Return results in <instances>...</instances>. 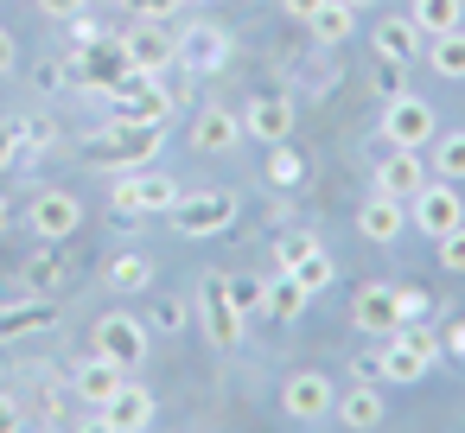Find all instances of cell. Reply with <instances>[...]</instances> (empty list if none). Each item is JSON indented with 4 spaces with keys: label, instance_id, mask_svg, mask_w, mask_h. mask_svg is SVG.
<instances>
[{
    "label": "cell",
    "instance_id": "816d5d0a",
    "mask_svg": "<svg viewBox=\"0 0 465 433\" xmlns=\"http://www.w3.org/2000/svg\"><path fill=\"white\" fill-rule=\"evenodd\" d=\"M192 7H223V0H192Z\"/></svg>",
    "mask_w": 465,
    "mask_h": 433
},
{
    "label": "cell",
    "instance_id": "d6a6232c",
    "mask_svg": "<svg viewBox=\"0 0 465 433\" xmlns=\"http://www.w3.org/2000/svg\"><path fill=\"white\" fill-rule=\"evenodd\" d=\"M223 280H230V300L242 319H268V280H255V274H223Z\"/></svg>",
    "mask_w": 465,
    "mask_h": 433
},
{
    "label": "cell",
    "instance_id": "30bf717a",
    "mask_svg": "<svg viewBox=\"0 0 465 433\" xmlns=\"http://www.w3.org/2000/svg\"><path fill=\"white\" fill-rule=\"evenodd\" d=\"M115 39H122L128 64H134V71H147V77H160L166 64H179V39L166 33V20H128Z\"/></svg>",
    "mask_w": 465,
    "mask_h": 433
},
{
    "label": "cell",
    "instance_id": "d4e9b609",
    "mask_svg": "<svg viewBox=\"0 0 465 433\" xmlns=\"http://www.w3.org/2000/svg\"><path fill=\"white\" fill-rule=\"evenodd\" d=\"M306 33H312V39H319L325 52H338V45H344V39L357 33V14L344 7V0H325V7H319V14L306 20Z\"/></svg>",
    "mask_w": 465,
    "mask_h": 433
},
{
    "label": "cell",
    "instance_id": "8d00e7d4",
    "mask_svg": "<svg viewBox=\"0 0 465 433\" xmlns=\"http://www.w3.org/2000/svg\"><path fill=\"white\" fill-rule=\"evenodd\" d=\"M401 77H408V64H395V58H376V96H382V103H389V96H401V90H408V84H401Z\"/></svg>",
    "mask_w": 465,
    "mask_h": 433
},
{
    "label": "cell",
    "instance_id": "52a82bcc",
    "mask_svg": "<svg viewBox=\"0 0 465 433\" xmlns=\"http://www.w3.org/2000/svg\"><path fill=\"white\" fill-rule=\"evenodd\" d=\"M198 319H204L211 350H236V344H242V331H249V319L236 312V300H230V280H223V274H204V287H198Z\"/></svg>",
    "mask_w": 465,
    "mask_h": 433
},
{
    "label": "cell",
    "instance_id": "7402d4cb",
    "mask_svg": "<svg viewBox=\"0 0 465 433\" xmlns=\"http://www.w3.org/2000/svg\"><path fill=\"white\" fill-rule=\"evenodd\" d=\"M401 230H408V204H401V198H382V192H370V204L357 211V236L389 249Z\"/></svg>",
    "mask_w": 465,
    "mask_h": 433
},
{
    "label": "cell",
    "instance_id": "6da1fadb",
    "mask_svg": "<svg viewBox=\"0 0 465 433\" xmlns=\"http://www.w3.org/2000/svg\"><path fill=\"white\" fill-rule=\"evenodd\" d=\"M160 153H166V128H141V122H115V115H109V128H96L84 141V160H96L109 172L160 166Z\"/></svg>",
    "mask_w": 465,
    "mask_h": 433
},
{
    "label": "cell",
    "instance_id": "7c38bea8",
    "mask_svg": "<svg viewBox=\"0 0 465 433\" xmlns=\"http://www.w3.org/2000/svg\"><path fill=\"white\" fill-rule=\"evenodd\" d=\"M173 39H179V64L198 71V77H211V71L230 64V33H223L217 20H192V26H179Z\"/></svg>",
    "mask_w": 465,
    "mask_h": 433
},
{
    "label": "cell",
    "instance_id": "74e56055",
    "mask_svg": "<svg viewBox=\"0 0 465 433\" xmlns=\"http://www.w3.org/2000/svg\"><path fill=\"white\" fill-rule=\"evenodd\" d=\"M433 249H440V268H452V274H465V223H459V230H446V236H440Z\"/></svg>",
    "mask_w": 465,
    "mask_h": 433
},
{
    "label": "cell",
    "instance_id": "3957f363",
    "mask_svg": "<svg viewBox=\"0 0 465 433\" xmlns=\"http://www.w3.org/2000/svg\"><path fill=\"white\" fill-rule=\"evenodd\" d=\"M166 217H173V230L185 242H211V236H223L236 223V198L230 192H179V204Z\"/></svg>",
    "mask_w": 465,
    "mask_h": 433
},
{
    "label": "cell",
    "instance_id": "8fae6325",
    "mask_svg": "<svg viewBox=\"0 0 465 433\" xmlns=\"http://www.w3.org/2000/svg\"><path fill=\"white\" fill-rule=\"evenodd\" d=\"M77 427H109V433H141V427H153V395L128 376L103 408H90V420H77Z\"/></svg>",
    "mask_w": 465,
    "mask_h": 433
},
{
    "label": "cell",
    "instance_id": "d590c367",
    "mask_svg": "<svg viewBox=\"0 0 465 433\" xmlns=\"http://www.w3.org/2000/svg\"><path fill=\"white\" fill-rule=\"evenodd\" d=\"M401 338H408V344H414V350H420V357H427V363L440 369L446 344H440V331H433V325H420V319H401Z\"/></svg>",
    "mask_w": 465,
    "mask_h": 433
},
{
    "label": "cell",
    "instance_id": "277c9868",
    "mask_svg": "<svg viewBox=\"0 0 465 433\" xmlns=\"http://www.w3.org/2000/svg\"><path fill=\"white\" fill-rule=\"evenodd\" d=\"M26 230H33L39 242H71V236L84 230V198L64 192V185L33 192V198H26Z\"/></svg>",
    "mask_w": 465,
    "mask_h": 433
},
{
    "label": "cell",
    "instance_id": "2e32d148",
    "mask_svg": "<svg viewBox=\"0 0 465 433\" xmlns=\"http://www.w3.org/2000/svg\"><path fill=\"white\" fill-rule=\"evenodd\" d=\"M351 325H357L363 338H389V331L401 325V306H395V287H382V280H370V287H357V293H351Z\"/></svg>",
    "mask_w": 465,
    "mask_h": 433
},
{
    "label": "cell",
    "instance_id": "7bdbcfd3",
    "mask_svg": "<svg viewBox=\"0 0 465 433\" xmlns=\"http://www.w3.org/2000/svg\"><path fill=\"white\" fill-rule=\"evenodd\" d=\"M395 306H401V319H427V293L420 287H395Z\"/></svg>",
    "mask_w": 465,
    "mask_h": 433
},
{
    "label": "cell",
    "instance_id": "1f68e13d",
    "mask_svg": "<svg viewBox=\"0 0 465 433\" xmlns=\"http://www.w3.org/2000/svg\"><path fill=\"white\" fill-rule=\"evenodd\" d=\"M312 249H319L312 230H300V223H281V230H274V268H293V261H306Z\"/></svg>",
    "mask_w": 465,
    "mask_h": 433
},
{
    "label": "cell",
    "instance_id": "681fc988",
    "mask_svg": "<svg viewBox=\"0 0 465 433\" xmlns=\"http://www.w3.org/2000/svg\"><path fill=\"white\" fill-rule=\"evenodd\" d=\"M344 7H351V14H376V7H382V0H344Z\"/></svg>",
    "mask_w": 465,
    "mask_h": 433
},
{
    "label": "cell",
    "instance_id": "ac0fdd59",
    "mask_svg": "<svg viewBox=\"0 0 465 433\" xmlns=\"http://www.w3.org/2000/svg\"><path fill=\"white\" fill-rule=\"evenodd\" d=\"M122 382H128V369H122L115 357H103V350H90V357L71 369V395H77L84 408H103V401L122 389Z\"/></svg>",
    "mask_w": 465,
    "mask_h": 433
},
{
    "label": "cell",
    "instance_id": "7a4b0ae2",
    "mask_svg": "<svg viewBox=\"0 0 465 433\" xmlns=\"http://www.w3.org/2000/svg\"><path fill=\"white\" fill-rule=\"evenodd\" d=\"M109 204H115V223H141V217H166L179 204V185L160 172V166H134V172H115L109 185Z\"/></svg>",
    "mask_w": 465,
    "mask_h": 433
},
{
    "label": "cell",
    "instance_id": "bcb514c9",
    "mask_svg": "<svg viewBox=\"0 0 465 433\" xmlns=\"http://www.w3.org/2000/svg\"><path fill=\"white\" fill-rule=\"evenodd\" d=\"M14 427H26V414H20V401L0 389V433H14Z\"/></svg>",
    "mask_w": 465,
    "mask_h": 433
},
{
    "label": "cell",
    "instance_id": "f6af8a7d",
    "mask_svg": "<svg viewBox=\"0 0 465 433\" xmlns=\"http://www.w3.org/2000/svg\"><path fill=\"white\" fill-rule=\"evenodd\" d=\"M351 376H357V382H382V357H376V350L351 357Z\"/></svg>",
    "mask_w": 465,
    "mask_h": 433
},
{
    "label": "cell",
    "instance_id": "60d3db41",
    "mask_svg": "<svg viewBox=\"0 0 465 433\" xmlns=\"http://www.w3.org/2000/svg\"><path fill=\"white\" fill-rule=\"evenodd\" d=\"M20 160V122H0V172H14Z\"/></svg>",
    "mask_w": 465,
    "mask_h": 433
},
{
    "label": "cell",
    "instance_id": "83f0119b",
    "mask_svg": "<svg viewBox=\"0 0 465 433\" xmlns=\"http://www.w3.org/2000/svg\"><path fill=\"white\" fill-rule=\"evenodd\" d=\"M262 179H268L274 192H300V185H306V160H300L287 141H274L268 160H262Z\"/></svg>",
    "mask_w": 465,
    "mask_h": 433
},
{
    "label": "cell",
    "instance_id": "484cf974",
    "mask_svg": "<svg viewBox=\"0 0 465 433\" xmlns=\"http://www.w3.org/2000/svg\"><path fill=\"white\" fill-rule=\"evenodd\" d=\"M446 84H465V26H452V33H440V39H427V52H420Z\"/></svg>",
    "mask_w": 465,
    "mask_h": 433
},
{
    "label": "cell",
    "instance_id": "ba28073f",
    "mask_svg": "<svg viewBox=\"0 0 465 433\" xmlns=\"http://www.w3.org/2000/svg\"><path fill=\"white\" fill-rule=\"evenodd\" d=\"M440 134V115H433V103H420V96H389L382 103V147H427Z\"/></svg>",
    "mask_w": 465,
    "mask_h": 433
},
{
    "label": "cell",
    "instance_id": "d6986e66",
    "mask_svg": "<svg viewBox=\"0 0 465 433\" xmlns=\"http://www.w3.org/2000/svg\"><path fill=\"white\" fill-rule=\"evenodd\" d=\"M370 52H376V58H395V64H420L427 39H420V26H414L408 14H382L376 33H370Z\"/></svg>",
    "mask_w": 465,
    "mask_h": 433
},
{
    "label": "cell",
    "instance_id": "44dd1931",
    "mask_svg": "<svg viewBox=\"0 0 465 433\" xmlns=\"http://www.w3.org/2000/svg\"><path fill=\"white\" fill-rule=\"evenodd\" d=\"M58 319H52V306L39 300V293H26V300H7L0 306V344H20V338H45Z\"/></svg>",
    "mask_w": 465,
    "mask_h": 433
},
{
    "label": "cell",
    "instance_id": "f546056e",
    "mask_svg": "<svg viewBox=\"0 0 465 433\" xmlns=\"http://www.w3.org/2000/svg\"><path fill=\"white\" fill-rule=\"evenodd\" d=\"M103 280H109L115 293H147V287H153V261H147V255H115V261L103 268Z\"/></svg>",
    "mask_w": 465,
    "mask_h": 433
},
{
    "label": "cell",
    "instance_id": "c3c4849f",
    "mask_svg": "<svg viewBox=\"0 0 465 433\" xmlns=\"http://www.w3.org/2000/svg\"><path fill=\"white\" fill-rule=\"evenodd\" d=\"M440 344H446L452 357H465V319H459V325H452V338H440Z\"/></svg>",
    "mask_w": 465,
    "mask_h": 433
},
{
    "label": "cell",
    "instance_id": "603a6c76",
    "mask_svg": "<svg viewBox=\"0 0 465 433\" xmlns=\"http://www.w3.org/2000/svg\"><path fill=\"white\" fill-rule=\"evenodd\" d=\"M376 357H382V382H420V376L433 369V363H427V357H420V350L401 338V325H395V331L376 344Z\"/></svg>",
    "mask_w": 465,
    "mask_h": 433
},
{
    "label": "cell",
    "instance_id": "9a60e30c",
    "mask_svg": "<svg viewBox=\"0 0 465 433\" xmlns=\"http://www.w3.org/2000/svg\"><path fill=\"white\" fill-rule=\"evenodd\" d=\"M242 134L249 141H262V147H274V141H287L293 134V96H249L242 103Z\"/></svg>",
    "mask_w": 465,
    "mask_h": 433
},
{
    "label": "cell",
    "instance_id": "7dc6e473",
    "mask_svg": "<svg viewBox=\"0 0 465 433\" xmlns=\"http://www.w3.org/2000/svg\"><path fill=\"white\" fill-rule=\"evenodd\" d=\"M325 7V0H281V14H293V20H312Z\"/></svg>",
    "mask_w": 465,
    "mask_h": 433
},
{
    "label": "cell",
    "instance_id": "e0dca14e",
    "mask_svg": "<svg viewBox=\"0 0 465 433\" xmlns=\"http://www.w3.org/2000/svg\"><path fill=\"white\" fill-rule=\"evenodd\" d=\"M420 185H427L420 147H389V153L376 160V192H382V198H401V204H408Z\"/></svg>",
    "mask_w": 465,
    "mask_h": 433
},
{
    "label": "cell",
    "instance_id": "f35d334b",
    "mask_svg": "<svg viewBox=\"0 0 465 433\" xmlns=\"http://www.w3.org/2000/svg\"><path fill=\"white\" fill-rule=\"evenodd\" d=\"M185 7V0H122V14H134V20H173Z\"/></svg>",
    "mask_w": 465,
    "mask_h": 433
},
{
    "label": "cell",
    "instance_id": "b9f144b4",
    "mask_svg": "<svg viewBox=\"0 0 465 433\" xmlns=\"http://www.w3.org/2000/svg\"><path fill=\"white\" fill-rule=\"evenodd\" d=\"M33 77H39V90H64V84H71V64H58V58H45V64H39Z\"/></svg>",
    "mask_w": 465,
    "mask_h": 433
},
{
    "label": "cell",
    "instance_id": "4dcf8cb0",
    "mask_svg": "<svg viewBox=\"0 0 465 433\" xmlns=\"http://www.w3.org/2000/svg\"><path fill=\"white\" fill-rule=\"evenodd\" d=\"M433 147V179H465V128H446V134H433L427 141Z\"/></svg>",
    "mask_w": 465,
    "mask_h": 433
},
{
    "label": "cell",
    "instance_id": "5bb4252c",
    "mask_svg": "<svg viewBox=\"0 0 465 433\" xmlns=\"http://www.w3.org/2000/svg\"><path fill=\"white\" fill-rule=\"evenodd\" d=\"M236 147H242V115H230L223 103H204V109L192 115V153L223 160V153H236Z\"/></svg>",
    "mask_w": 465,
    "mask_h": 433
},
{
    "label": "cell",
    "instance_id": "ee69618b",
    "mask_svg": "<svg viewBox=\"0 0 465 433\" xmlns=\"http://www.w3.org/2000/svg\"><path fill=\"white\" fill-rule=\"evenodd\" d=\"M14 71H20V39L0 26V77H14Z\"/></svg>",
    "mask_w": 465,
    "mask_h": 433
},
{
    "label": "cell",
    "instance_id": "836d02e7",
    "mask_svg": "<svg viewBox=\"0 0 465 433\" xmlns=\"http://www.w3.org/2000/svg\"><path fill=\"white\" fill-rule=\"evenodd\" d=\"M287 274H293V280H300V287H306L312 300H319V293H325V287L338 280V268H331V255H325V249H312V255H306V261H293Z\"/></svg>",
    "mask_w": 465,
    "mask_h": 433
},
{
    "label": "cell",
    "instance_id": "ffe728a7",
    "mask_svg": "<svg viewBox=\"0 0 465 433\" xmlns=\"http://www.w3.org/2000/svg\"><path fill=\"white\" fill-rule=\"evenodd\" d=\"M331 414H338V427L370 433V427H382V420H389V401H382V389H376V382H351V389L331 401Z\"/></svg>",
    "mask_w": 465,
    "mask_h": 433
},
{
    "label": "cell",
    "instance_id": "5b68a950",
    "mask_svg": "<svg viewBox=\"0 0 465 433\" xmlns=\"http://www.w3.org/2000/svg\"><path fill=\"white\" fill-rule=\"evenodd\" d=\"M459 223H465V198H459L452 179H427V185L408 198V230H420L427 242H440V236L459 230Z\"/></svg>",
    "mask_w": 465,
    "mask_h": 433
},
{
    "label": "cell",
    "instance_id": "9c48e42d",
    "mask_svg": "<svg viewBox=\"0 0 465 433\" xmlns=\"http://www.w3.org/2000/svg\"><path fill=\"white\" fill-rule=\"evenodd\" d=\"M331 401H338V389H331V376H325V369H293V376L281 382V414H287V420H300V427L331 420Z\"/></svg>",
    "mask_w": 465,
    "mask_h": 433
},
{
    "label": "cell",
    "instance_id": "8992f818",
    "mask_svg": "<svg viewBox=\"0 0 465 433\" xmlns=\"http://www.w3.org/2000/svg\"><path fill=\"white\" fill-rule=\"evenodd\" d=\"M90 350L115 357L122 369H141L147 350H153V331H147V319H134V312H103V319L90 325Z\"/></svg>",
    "mask_w": 465,
    "mask_h": 433
},
{
    "label": "cell",
    "instance_id": "cb8c5ba5",
    "mask_svg": "<svg viewBox=\"0 0 465 433\" xmlns=\"http://www.w3.org/2000/svg\"><path fill=\"white\" fill-rule=\"evenodd\" d=\"M306 306H312V293H306L287 268H274V274H268V319H287V325H293V319H306Z\"/></svg>",
    "mask_w": 465,
    "mask_h": 433
},
{
    "label": "cell",
    "instance_id": "ab89813d",
    "mask_svg": "<svg viewBox=\"0 0 465 433\" xmlns=\"http://www.w3.org/2000/svg\"><path fill=\"white\" fill-rule=\"evenodd\" d=\"M33 7H39L45 20H58V26H71L77 14H90V0H33Z\"/></svg>",
    "mask_w": 465,
    "mask_h": 433
},
{
    "label": "cell",
    "instance_id": "e575fe53",
    "mask_svg": "<svg viewBox=\"0 0 465 433\" xmlns=\"http://www.w3.org/2000/svg\"><path fill=\"white\" fill-rule=\"evenodd\" d=\"M185 325H192V306H185V300H160V306L147 312V331H166V338H179Z\"/></svg>",
    "mask_w": 465,
    "mask_h": 433
},
{
    "label": "cell",
    "instance_id": "4316f807",
    "mask_svg": "<svg viewBox=\"0 0 465 433\" xmlns=\"http://www.w3.org/2000/svg\"><path fill=\"white\" fill-rule=\"evenodd\" d=\"M408 20L420 26V39H440V33L465 26V0H414V14H408Z\"/></svg>",
    "mask_w": 465,
    "mask_h": 433
},
{
    "label": "cell",
    "instance_id": "f1b7e54d",
    "mask_svg": "<svg viewBox=\"0 0 465 433\" xmlns=\"http://www.w3.org/2000/svg\"><path fill=\"white\" fill-rule=\"evenodd\" d=\"M64 280H71V274H64V261H58V242H39V255L26 261V293L52 300V293H58Z\"/></svg>",
    "mask_w": 465,
    "mask_h": 433
},
{
    "label": "cell",
    "instance_id": "f907efd6",
    "mask_svg": "<svg viewBox=\"0 0 465 433\" xmlns=\"http://www.w3.org/2000/svg\"><path fill=\"white\" fill-rule=\"evenodd\" d=\"M7 223H14V204H7V198H0V236H7Z\"/></svg>",
    "mask_w": 465,
    "mask_h": 433
},
{
    "label": "cell",
    "instance_id": "4fadbf2b",
    "mask_svg": "<svg viewBox=\"0 0 465 433\" xmlns=\"http://www.w3.org/2000/svg\"><path fill=\"white\" fill-rule=\"evenodd\" d=\"M122 71H128V52H122V39H115V33H103L96 45L71 52V84H84V90H109Z\"/></svg>",
    "mask_w": 465,
    "mask_h": 433
}]
</instances>
